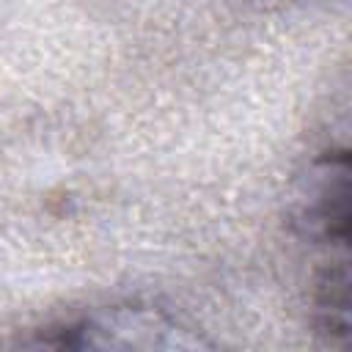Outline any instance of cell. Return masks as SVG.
<instances>
[{
  "mask_svg": "<svg viewBox=\"0 0 352 352\" xmlns=\"http://www.w3.org/2000/svg\"><path fill=\"white\" fill-rule=\"evenodd\" d=\"M52 346H198V338H190L176 322L154 308H102L77 322H69L52 330Z\"/></svg>",
  "mask_w": 352,
  "mask_h": 352,
  "instance_id": "6da1fadb",
  "label": "cell"
},
{
  "mask_svg": "<svg viewBox=\"0 0 352 352\" xmlns=\"http://www.w3.org/2000/svg\"><path fill=\"white\" fill-rule=\"evenodd\" d=\"M349 157L346 151L330 154L316 162L302 201L300 220L311 239L322 245H344L349 239Z\"/></svg>",
  "mask_w": 352,
  "mask_h": 352,
  "instance_id": "7a4b0ae2",
  "label": "cell"
}]
</instances>
